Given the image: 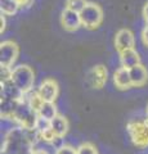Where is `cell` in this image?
Returning <instances> with one entry per match:
<instances>
[{"label": "cell", "instance_id": "e0dca14e", "mask_svg": "<svg viewBox=\"0 0 148 154\" xmlns=\"http://www.w3.org/2000/svg\"><path fill=\"white\" fill-rule=\"evenodd\" d=\"M26 102H27L28 105H30L31 109H34L36 113H39V110L41 109L43 105H44L45 100L41 98V95L37 93V91H34V93H30Z\"/></svg>", "mask_w": 148, "mask_h": 154}, {"label": "cell", "instance_id": "4fadbf2b", "mask_svg": "<svg viewBox=\"0 0 148 154\" xmlns=\"http://www.w3.org/2000/svg\"><path fill=\"white\" fill-rule=\"evenodd\" d=\"M118 54H120L121 67H124V68L130 69L134 66L140 63V57H139V54H138V51L135 49H128V50H124L121 53H118Z\"/></svg>", "mask_w": 148, "mask_h": 154}, {"label": "cell", "instance_id": "7c38bea8", "mask_svg": "<svg viewBox=\"0 0 148 154\" xmlns=\"http://www.w3.org/2000/svg\"><path fill=\"white\" fill-rule=\"evenodd\" d=\"M131 77V82L134 88H142L144 86L148 81V71L142 63L134 66L133 68L129 69Z\"/></svg>", "mask_w": 148, "mask_h": 154}, {"label": "cell", "instance_id": "ba28073f", "mask_svg": "<svg viewBox=\"0 0 148 154\" xmlns=\"http://www.w3.org/2000/svg\"><path fill=\"white\" fill-rule=\"evenodd\" d=\"M135 46V37L134 33L128 28H122V30L117 31L116 36H115V48L118 53L128 49H134Z\"/></svg>", "mask_w": 148, "mask_h": 154}, {"label": "cell", "instance_id": "ac0fdd59", "mask_svg": "<svg viewBox=\"0 0 148 154\" xmlns=\"http://www.w3.org/2000/svg\"><path fill=\"white\" fill-rule=\"evenodd\" d=\"M88 4L87 0H66V8L75 12H81Z\"/></svg>", "mask_w": 148, "mask_h": 154}, {"label": "cell", "instance_id": "484cf974", "mask_svg": "<svg viewBox=\"0 0 148 154\" xmlns=\"http://www.w3.org/2000/svg\"><path fill=\"white\" fill-rule=\"evenodd\" d=\"M146 112H147V117H148V104H147V108H146Z\"/></svg>", "mask_w": 148, "mask_h": 154}, {"label": "cell", "instance_id": "277c9868", "mask_svg": "<svg viewBox=\"0 0 148 154\" xmlns=\"http://www.w3.org/2000/svg\"><path fill=\"white\" fill-rule=\"evenodd\" d=\"M80 17L83 27L88 28V30H95L101 26L103 21V11L98 4L88 3L85 8L80 12Z\"/></svg>", "mask_w": 148, "mask_h": 154}, {"label": "cell", "instance_id": "3957f363", "mask_svg": "<svg viewBox=\"0 0 148 154\" xmlns=\"http://www.w3.org/2000/svg\"><path fill=\"white\" fill-rule=\"evenodd\" d=\"M11 81L20 89L23 94H28L32 90L35 82V73L30 66L21 64L12 69Z\"/></svg>", "mask_w": 148, "mask_h": 154}, {"label": "cell", "instance_id": "6da1fadb", "mask_svg": "<svg viewBox=\"0 0 148 154\" xmlns=\"http://www.w3.org/2000/svg\"><path fill=\"white\" fill-rule=\"evenodd\" d=\"M12 119L20 125V127L27 130V131H36L40 117L34 109L30 108L26 100H22L18 103Z\"/></svg>", "mask_w": 148, "mask_h": 154}, {"label": "cell", "instance_id": "52a82bcc", "mask_svg": "<svg viewBox=\"0 0 148 154\" xmlns=\"http://www.w3.org/2000/svg\"><path fill=\"white\" fill-rule=\"evenodd\" d=\"M61 25L66 31H68V32L77 31L79 28L83 26L80 13L66 8L65 11L62 12V16H61Z\"/></svg>", "mask_w": 148, "mask_h": 154}, {"label": "cell", "instance_id": "5bb4252c", "mask_svg": "<svg viewBox=\"0 0 148 154\" xmlns=\"http://www.w3.org/2000/svg\"><path fill=\"white\" fill-rule=\"evenodd\" d=\"M50 127L53 128L55 136L58 139H61L68 132L70 125H68V121L66 117H63V116H61V114H57L50 121Z\"/></svg>", "mask_w": 148, "mask_h": 154}, {"label": "cell", "instance_id": "cb8c5ba5", "mask_svg": "<svg viewBox=\"0 0 148 154\" xmlns=\"http://www.w3.org/2000/svg\"><path fill=\"white\" fill-rule=\"evenodd\" d=\"M143 18H144L146 23H148V3L144 5V8H143Z\"/></svg>", "mask_w": 148, "mask_h": 154}, {"label": "cell", "instance_id": "7a4b0ae2", "mask_svg": "<svg viewBox=\"0 0 148 154\" xmlns=\"http://www.w3.org/2000/svg\"><path fill=\"white\" fill-rule=\"evenodd\" d=\"M128 134L137 148H148V118H135L128 122Z\"/></svg>", "mask_w": 148, "mask_h": 154}, {"label": "cell", "instance_id": "603a6c76", "mask_svg": "<svg viewBox=\"0 0 148 154\" xmlns=\"http://www.w3.org/2000/svg\"><path fill=\"white\" fill-rule=\"evenodd\" d=\"M30 154H49V153L44 150V149H31Z\"/></svg>", "mask_w": 148, "mask_h": 154}, {"label": "cell", "instance_id": "9c48e42d", "mask_svg": "<svg viewBox=\"0 0 148 154\" xmlns=\"http://www.w3.org/2000/svg\"><path fill=\"white\" fill-rule=\"evenodd\" d=\"M37 93L41 95V98L45 102H55V99L58 98L59 94V85L53 79H46L41 81Z\"/></svg>", "mask_w": 148, "mask_h": 154}, {"label": "cell", "instance_id": "7402d4cb", "mask_svg": "<svg viewBox=\"0 0 148 154\" xmlns=\"http://www.w3.org/2000/svg\"><path fill=\"white\" fill-rule=\"evenodd\" d=\"M21 8H28L31 7V4L34 3V0H17Z\"/></svg>", "mask_w": 148, "mask_h": 154}, {"label": "cell", "instance_id": "8992f818", "mask_svg": "<svg viewBox=\"0 0 148 154\" xmlns=\"http://www.w3.org/2000/svg\"><path fill=\"white\" fill-rule=\"evenodd\" d=\"M108 80V71L103 64L94 66L92 69L88 72L87 81L90 88L93 89H103Z\"/></svg>", "mask_w": 148, "mask_h": 154}, {"label": "cell", "instance_id": "8fae6325", "mask_svg": "<svg viewBox=\"0 0 148 154\" xmlns=\"http://www.w3.org/2000/svg\"><path fill=\"white\" fill-rule=\"evenodd\" d=\"M113 84L118 90H129L133 88V82H131V77H130V72L128 68L120 67L116 72L113 73Z\"/></svg>", "mask_w": 148, "mask_h": 154}, {"label": "cell", "instance_id": "d4e9b609", "mask_svg": "<svg viewBox=\"0 0 148 154\" xmlns=\"http://www.w3.org/2000/svg\"><path fill=\"white\" fill-rule=\"evenodd\" d=\"M4 28H5V19H4V16L2 14V32L4 31Z\"/></svg>", "mask_w": 148, "mask_h": 154}, {"label": "cell", "instance_id": "44dd1931", "mask_svg": "<svg viewBox=\"0 0 148 154\" xmlns=\"http://www.w3.org/2000/svg\"><path fill=\"white\" fill-rule=\"evenodd\" d=\"M142 41H143V44H144L146 46H148V23L142 31Z\"/></svg>", "mask_w": 148, "mask_h": 154}, {"label": "cell", "instance_id": "30bf717a", "mask_svg": "<svg viewBox=\"0 0 148 154\" xmlns=\"http://www.w3.org/2000/svg\"><path fill=\"white\" fill-rule=\"evenodd\" d=\"M25 95L26 94H23L11 80L7 82H2V99L22 102V100H25V98H23Z\"/></svg>", "mask_w": 148, "mask_h": 154}, {"label": "cell", "instance_id": "ffe728a7", "mask_svg": "<svg viewBox=\"0 0 148 154\" xmlns=\"http://www.w3.org/2000/svg\"><path fill=\"white\" fill-rule=\"evenodd\" d=\"M54 154H77V149L71 145H61L59 148H57Z\"/></svg>", "mask_w": 148, "mask_h": 154}, {"label": "cell", "instance_id": "9a60e30c", "mask_svg": "<svg viewBox=\"0 0 148 154\" xmlns=\"http://www.w3.org/2000/svg\"><path fill=\"white\" fill-rule=\"evenodd\" d=\"M39 117L41 119H45V121H52L57 114H58V112H57V107L54 102H45L44 105L41 107V109L39 110Z\"/></svg>", "mask_w": 148, "mask_h": 154}, {"label": "cell", "instance_id": "5b68a950", "mask_svg": "<svg viewBox=\"0 0 148 154\" xmlns=\"http://www.w3.org/2000/svg\"><path fill=\"white\" fill-rule=\"evenodd\" d=\"M18 54H20V48L17 42L7 40L3 41L0 45V67H11L17 60Z\"/></svg>", "mask_w": 148, "mask_h": 154}, {"label": "cell", "instance_id": "d6986e66", "mask_svg": "<svg viewBox=\"0 0 148 154\" xmlns=\"http://www.w3.org/2000/svg\"><path fill=\"white\" fill-rule=\"evenodd\" d=\"M77 149V154H98V150L92 143H83Z\"/></svg>", "mask_w": 148, "mask_h": 154}, {"label": "cell", "instance_id": "2e32d148", "mask_svg": "<svg viewBox=\"0 0 148 154\" xmlns=\"http://www.w3.org/2000/svg\"><path fill=\"white\" fill-rule=\"evenodd\" d=\"M20 4L17 0H0V9H2V14L5 16H13L16 14L17 11L20 9Z\"/></svg>", "mask_w": 148, "mask_h": 154}]
</instances>
